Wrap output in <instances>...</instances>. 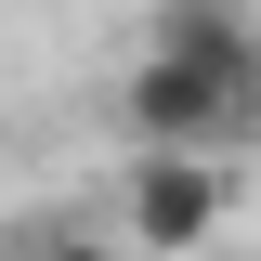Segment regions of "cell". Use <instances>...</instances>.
<instances>
[{
	"label": "cell",
	"mask_w": 261,
	"mask_h": 261,
	"mask_svg": "<svg viewBox=\"0 0 261 261\" xmlns=\"http://www.w3.org/2000/svg\"><path fill=\"white\" fill-rule=\"evenodd\" d=\"M118 118H130V144H196V157H222L235 130H261V65L183 53V39H144L130 79H118Z\"/></svg>",
	"instance_id": "obj_1"
},
{
	"label": "cell",
	"mask_w": 261,
	"mask_h": 261,
	"mask_svg": "<svg viewBox=\"0 0 261 261\" xmlns=\"http://www.w3.org/2000/svg\"><path fill=\"white\" fill-rule=\"evenodd\" d=\"M235 209L222 157H196V144H130V196H118V235L130 248H209Z\"/></svg>",
	"instance_id": "obj_2"
}]
</instances>
